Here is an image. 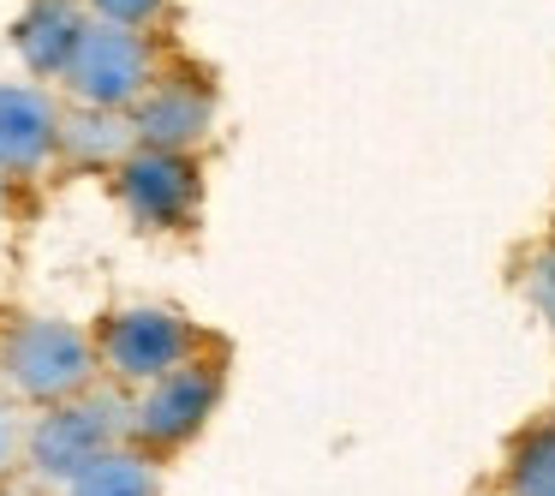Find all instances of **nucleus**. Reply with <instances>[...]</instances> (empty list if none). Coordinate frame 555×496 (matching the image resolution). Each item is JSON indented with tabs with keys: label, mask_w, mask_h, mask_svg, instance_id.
I'll use <instances>...</instances> for the list:
<instances>
[{
	"label": "nucleus",
	"mask_w": 555,
	"mask_h": 496,
	"mask_svg": "<svg viewBox=\"0 0 555 496\" xmlns=\"http://www.w3.org/2000/svg\"><path fill=\"white\" fill-rule=\"evenodd\" d=\"M531 300L550 311V323H555V245H543L538 252V264H531Z\"/></svg>",
	"instance_id": "4468645a"
},
{
	"label": "nucleus",
	"mask_w": 555,
	"mask_h": 496,
	"mask_svg": "<svg viewBox=\"0 0 555 496\" xmlns=\"http://www.w3.org/2000/svg\"><path fill=\"white\" fill-rule=\"evenodd\" d=\"M132 138H138L132 126H120L114 114H102V109H90V114H78V120L61 126V144L73 150L78 162H114V156H126Z\"/></svg>",
	"instance_id": "9b49d317"
},
{
	"label": "nucleus",
	"mask_w": 555,
	"mask_h": 496,
	"mask_svg": "<svg viewBox=\"0 0 555 496\" xmlns=\"http://www.w3.org/2000/svg\"><path fill=\"white\" fill-rule=\"evenodd\" d=\"M102 13V25H126V30H138V25H150V18L168 7V0H90Z\"/></svg>",
	"instance_id": "ddd939ff"
},
{
	"label": "nucleus",
	"mask_w": 555,
	"mask_h": 496,
	"mask_svg": "<svg viewBox=\"0 0 555 496\" xmlns=\"http://www.w3.org/2000/svg\"><path fill=\"white\" fill-rule=\"evenodd\" d=\"M209 120H216V102H209L204 85H162V90H150V97L138 102L132 132H138L144 150H168V156H180V150L204 144Z\"/></svg>",
	"instance_id": "0eeeda50"
},
{
	"label": "nucleus",
	"mask_w": 555,
	"mask_h": 496,
	"mask_svg": "<svg viewBox=\"0 0 555 496\" xmlns=\"http://www.w3.org/2000/svg\"><path fill=\"white\" fill-rule=\"evenodd\" d=\"M61 114L42 90L30 85H0V168H37L54 144H61Z\"/></svg>",
	"instance_id": "6e6552de"
},
{
	"label": "nucleus",
	"mask_w": 555,
	"mask_h": 496,
	"mask_svg": "<svg viewBox=\"0 0 555 496\" xmlns=\"http://www.w3.org/2000/svg\"><path fill=\"white\" fill-rule=\"evenodd\" d=\"M66 85L85 109H120L138 102V90L150 85V42L126 25H85L73 66H66Z\"/></svg>",
	"instance_id": "7ed1b4c3"
},
{
	"label": "nucleus",
	"mask_w": 555,
	"mask_h": 496,
	"mask_svg": "<svg viewBox=\"0 0 555 496\" xmlns=\"http://www.w3.org/2000/svg\"><path fill=\"white\" fill-rule=\"evenodd\" d=\"M120 424L126 419L114 400H66V407L42 412V424L30 431V467H37V479L78 484L96 460L114 455Z\"/></svg>",
	"instance_id": "f03ea898"
},
{
	"label": "nucleus",
	"mask_w": 555,
	"mask_h": 496,
	"mask_svg": "<svg viewBox=\"0 0 555 496\" xmlns=\"http://www.w3.org/2000/svg\"><path fill=\"white\" fill-rule=\"evenodd\" d=\"M507 496H555V424L519 436L507 460Z\"/></svg>",
	"instance_id": "9d476101"
},
{
	"label": "nucleus",
	"mask_w": 555,
	"mask_h": 496,
	"mask_svg": "<svg viewBox=\"0 0 555 496\" xmlns=\"http://www.w3.org/2000/svg\"><path fill=\"white\" fill-rule=\"evenodd\" d=\"M216 400H221L216 365H180L173 377L150 383V395L132 407V431H138V443H150V448H173L216 412Z\"/></svg>",
	"instance_id": "39448f33"
},
{
	"label": "nucleus",
	"mask_w": 555,
	"mask_h": 496,
	"mask_svg": "<svg viewBox=\"0 0 555 496\" xmlns=\"http://www.w3.org/2000/svg\"><path fill=\"white\" fill-rule=\"evenodd\" d=\"M0 371L13 377V389L25 400H73L96 371V347L85 341V329L61 323V317H25L13 323V335L0 341Z\"/></svg>",
	"instance_id": "f257e3e1"
},
{
	"label": "nucleus",
	"mask_w": 555,
	"mask_h": 496,
	"mask_svg": "<svg viewBox=\"0 0 555 496\" xmlns=\"http://www.w3.org/2000/svg\"><path fill=\"white\" fill-rule=\"evenodd\" d=\"M7 448H13V424L0 419V467H7Z\"/></svg>",
	"instance_id": "2eb2a0df"
},
{
	"label": "nucleus",
	"mask_w": 555,
	"mask_h": 496,
	"mask_svg": "<svg viewBox=\"0 0 555 496\" xmlns=\"http://www.w3.org/2000/svg\"><path fill=\"white\" fill-rule=\"evenodd\" d=\"M78 42H85V18H78L66 0H37V7L13 25V49L37 78L66 73L73 54H78Z\"/></svg>",
	"instance_id": "1a4fd4ad"
},
{
	"label": "nucleus",
	"mask_w": 555,
	"mask_h": 496,
	"mask_svg": "<svg viewBox=\"0 0 555 496\" xmlns=\"http://www.w3.org/2000/svg\"><path fill=\"white\" fill-rule=\"evenodd\" d=\"M66 496H156V472L138 455H120V448H114V455L96 460L78 484H66Z\"/></svg>",
	"instance_id": "f8f14e48"
},
{
	"label": "nucleus",
	"mask_w": 555,
	"mask_h": 496,
	"mask_svg": "<svg viewBox=\"0 0 555 496\" xmlns=\"http://www.w3.org/2000/svg\"><path fill=\"white\" fill-rule=\"evenodd\" d=\"M120 204L144 228H180L185 209L197 204L192 162L168 156V150H138V156H126L120 162Z\"/></svg>",
	"instance_id": "423d86ee"
},
{
	"label": "nucleus",
	"mask_w": 555,
	"mask_h": 496,
	"mask_svg": "<svg viewBox=\"0 0 555 496\" xmlns=\"http://www.w3.org/2000/svg\"><path fill=\"white\" fill-rule=\"evenodd\" d=\"M192 341L197 335L173 311L132 305V311H114L108 323H102L96 347H102V359H108L114 377H126V383H162V377H173L185 365Z\"/></svg>",
	"instance_id": "20e7f679"
}]
</instances>
